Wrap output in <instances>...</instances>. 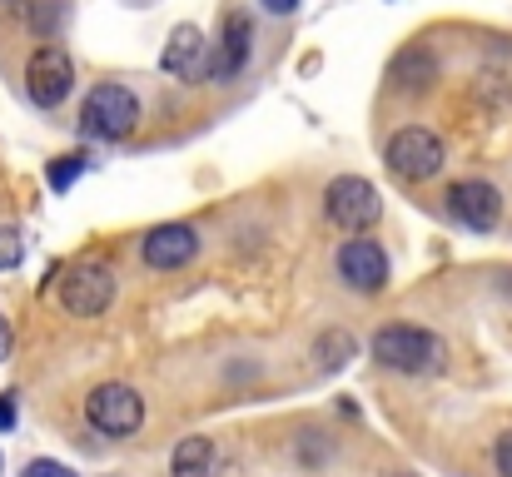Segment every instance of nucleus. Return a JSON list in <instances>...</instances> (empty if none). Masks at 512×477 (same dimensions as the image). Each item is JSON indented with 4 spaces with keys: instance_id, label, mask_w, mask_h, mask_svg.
<instances>
[{
    "instance_id": "f257e3e1",
    "label": "nucleus",
    "mask_w": 512,
    "mask_h": 477,
    "mask_svg": "<svg viewBox=\"0 0 512 477\" xmlns=\"http://www.w3.org/2000/svg\"><path fill=\"white\" fill-rule=\"evenodd\" d=\"M373 358H378L383 368H393V373L418 378V373H438V368H443V343H438V333H428V328L388 323V328L373 333Z\"/></svg>"
},
{
    "instance_id": "f03ea898",
    "label": "nucleus",
    "mask_w": 512,
    "mask_h": 477,
    "mask_svg": "<svg viewBox=\"0 0 512 477\" xmlns=\"http://www.w3.org/2000/svg\"><path fill=\"white\" fill-rule=\"evenodd\" d=\"M135 125H140V100L125 85H95L80 105V135L85 140L115 145V140L135 135Z\"/></svg>"
},
{
    "instance_id": "7ed1b4c3",
    "label": "nucleus",
    "mask_w": 512,
    "mask_h": 477,
    "mask_svg": "<svg viewBox=\"0 0 512 477\" xmlns=\"http://www.w3.org/2000/svg\"><path fill=\"white\" fill-rule=\"evenodd\" d=\"M324 219L334 229H343V234H363V229H373L383 219V199H378V189L363 174H339L324 189Z\"/></svg>"
},
{
    "instance_id": "20e7f679",
    "label": "nucleus",
    "mask_w": 512,
    "mask_h": 477,
    "mask_svg": "<svg viewBox=\"0 0 512 477\" xmlns=\"http://www.w3.org/2000/svg\"><path fill=\"white\" fill-rule=\"evenodd\" d=\"M85 418H90V428L105 433V438H130V433H140V423H145V398H140L130 383H100V388H90V398H85Z\"/></svg>"
},
{
    "instance_id": "39448f33",
    "label": "nucleus",
    "mask_w": 512,
    "mask_h": 477,
    "mask_svg": "<svg viewBox=\"0 0 512 477\" xmlns=\"http://www.w3.org/2000/svg\"><path fill=\"white\" fill-rule=\"evenodd\" d=\"M443 164H448L443 140H438L433 130H423V125H403V130L388 140V169H393L403 184H423V179H433Z\"/></svg>"
},
{
    "instance_id": "423d86ee",
    "label": "nucleus",
    "mask_w": 512,
    "mask_h": 477,
    "mask_svg": "<svg viewBox=\"0 0 512 477\" xmlns=\"http://www.w3.org/2000/svg\"><path fill=\"white\" fill-rule=\"evenodd\" d=\"M115 294H120L115 269L110 264H95V259L75 264L65 274V284H60V304H65V314H75V318H100L115 304Z\"/></svg>"
},
{
    "instance_id": "0eeeda50",
    "label": "nucleus",
    "mask_w": 512,
    "mask_h": 477,
    "mask_svg": "<svg viewBox=\"0 0 512 477\" xmlns=\"http://www.w3.org/2000/svg\"><path fill=\"white\" fill-rule=\"evenodd\" d=\"M249 55H254V20H249L244 10H229V15L219 20V40H214V50L204 55V80L229 85V80L249 65Z\"/></svg>"
},
{
    "instance_id": "6e6552de",
    "label": "nucleus",
    "mask_w": 512,
    "mask_h": 477,
    "mask_svg": "<svg viewBox=\"0 0 512 477\" xmlns=\"http://www.w3.org/2000/svg\"><path fill=\"white\" fill-rule=\"evenodd\" d=\"M70 90H75V60L65 55V45H40L25 65V95L40 110H55V105H65Z\"/></svg>"
},
{
    "instance_id": "1a4fd4ad",
    "label": "nucleus",
    "mask_w": 512,
    "mask_h": 477,
    "mask_svg": "<svg viewBox=\"0 0 512 477\" xmlns=\"http://www.w3.org/2000/svg\"><path fill=\"white\" fill-rule=\"evenodd\" d=\"M334 269L353 294H378L388 284V254L373 239H343L334 254Z\"/></svg>"
},
{
    "instance_id": "9d476101",
    "label": "nucleus",
    "mask_w": 512,
    "mask_h": 477,
    "mask_svg": "<svg viewBox=\"0 0 512 477\" xmlns=\"http://www.w3.org/2000/svg\"><path fill=\"white\" fill-rule=\"evenodd\" d=\"M448 209H453V219H463L468 229L488 234V229H498V219H503V189L488 184V179H463V184L448 189Z\"/></svg>"
},
{
    "instance_id": "9b49d317",
    "label": "nucleus",
    "mask_w": 512,
    "mask_h": 477,
    "mask_svg": "<svg viewBox=\"0 0 512 477\" xmlns=\"http://www.w3.org/2000/svg\"><path fill=\"white\" fill-rule=\"evenodd\" d=\"M194 254H199V234L189 224H155L140 239V259L150 269H184Z\"/></svg>"
},
{
    "instance_id": "f8f14e48",
    "label": "nucleus",
    "mask_w": 512,
    "mask_h": 477,
    "mask_svg": "<svg viewBox=\"0 0 512 477\" xmlns=\"http://www.w3.org/2000/svg\"><path fill=\"white\" fill-rule=\"evenodd\" d=\"M204 55H209V40L199 35V25H179L160 50V70L174 80H194L204 75Z\"/></svg>"
},
{
    "instance_id": "ddd939ff",
    "label": "nucleus",
    "mask_w": 512,
    "mask_h": 477,
    "mask_svg": "<svg viewBox=\"0 0 512 477\" xmlns=\"http://www.w3.org/2000/svg\"><path fill=\"white\" fill-rule=\"evenodd\" d=\"M170 477H214V443L209 438H184L170 453Z\"/></svg>"
},
{
    "instance_id": "4468645a",
    "label": "nucleus",
    "mask_w": 512,
    "mask_h": 477,
    "mask_svg": "<svg viewBox=\"0 0 512 477\" xmlns=\"http://www.w3.org/2000/svg\"><path fill=\"white\" fill-rule=\"evenodd\" d=\"M85 174V155H60V159H50V169H45V184L55 189V194H65L75 179Z\"/></svg>"
},
{
    "instance_id": "2eb2a0df",
    "label": "nucleus",
    "mask_w": 512,
    "mask_h": 477,
    "mask_svg": "<svg viewBox=\"0 0 512 477\" xmlns=\"http://www.w3.org/2000/svg\"><path fill=\"white\" fill-rule=\"evenodd\" d=\"M314 353H319V363H324V368H339V363L353 358V338L334 328V333H324V338H319V348H314Z\"/></svg>"
},
{
    "instance_id": "dca6fc26",
    "label": "nucleus",
    "mask_w": 512,
    "mask_h": 477,
    "mask_svg": "<svg viewBox=\"0 0 512 477\" xmlns=\"http://www.w3.org/2000/svg\"><path fill=\"white\" fill-rule=\"evenodd\" d=\"M20 259H25V239H20L15 229H5V224H0V274H5V269H15Z\"/></svg>"
},
{
    "instance_id": "f3484780",
    "label": "nucleus",
    "mask_w": 512,
    "mask_h": 477,
    "mask_svg": "<svg viewBox=\"0 0 512 477\" xmlns=\"http://www.w3.org/2000/svg\"><path fill=\"white\" fill-rule=\"evenodd\" d=\"M20 477H75V473H70L65 463H55V458H35V463H30Z\"/></svg>"
},
{
    "instance_id": "a211bd4d",
    "label": "nucleus",
    "mask_w": 512,
    "mask_h": 477,
    "mask_svg": "<svg viewBox=\"0 0 512 477\" xmlns=\"http://www.w3.org/2000/svg\"><path fill=\"white\" fill-rule=\"evenodd\" d=\"M493 463H498L503 477H512V433H503V438L493 443Z\"/></svg>"
},
{
    "instance_id": "6ab92c4d",
    "label": "nucleus",
    "mask_w": 512,
    "mask_h": 477,
    "mask_svg": "<svg viewBox=\"0 0 512 477\" xmlns=\"http://www.w3.org/2000/svg\"><path fill=\"white\" fill-rule=\"evenodd\" d=\"M10 428H15V398L0 393V433H10Z\"/></svg>"
},
{
    "instance_id": "aec40b11",
    "label": "nucleus",
    "mask_w": 512,
    "mask_h": 477,
    "mask_svg": "<svg viewBox=\"0 0 512 477\" xmlns=\"http://www.w3.org/2000/svg\"><path fill=\"white\" fill-rule=\"evenodd\" d=\"M294 5H299V0H264L269 15H294Z\"/></svg>"
},
{
    "instance_id": "412c9836",
    "label": "nucleus",
    "mask_w": 512,
    "mask_h": 477,
    "mask_svg": "<svg viewBox=\"0 0 512 477\" xmlns=\"http://www.w3.org/2000/svg\"><path fill=\"white\" fill-rule=\"evenodd\" d=\"M30 5H35V0H0V10H5V15H25Z\"/></svg>"
},
{
    "instance_id": "4be33fe9",
    "label": "nucleus",
    "mask_w": 512,
    "mask_h": 477,
    "mask_svg": "<svg viewBox=\"0 0 512 477\" xmlns=\"http://www.w3.org/2000/svg\"><path fill=\"white\" fill-rule=\"evenodd\" d=\"M5 358H10V323L0 318V363H5Z\"/></svg>"
}]
</instances>
